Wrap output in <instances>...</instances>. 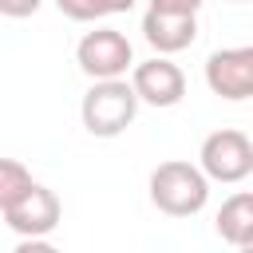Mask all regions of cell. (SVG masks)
Masks as SVG:
<instances>
[{"label":"cell","mask_w":253,"mask_h":253,"mask_svg":"<svg viewBox=\"0 0 253 253\" xmlns=\"http://www.w3.org/2000/svg\"><path fill=\"white\" fill-rule=\"evenodd\" d=\"M12 253H63V249H55L47 237H24V241H20Z\"/></svg>","instance_id":"14"},{"label":"cell","mask_w":253,"mask_h":253,"mask_svg":"<svg viewBox=\"0 0 253 253\" xmlns=\"http://www.w3.org/2000/svg\"><path fill=\"white\" fill-rule=\"evenodd\" d=\"M36 178H32V170L20 162V158H0V213L32 186Z\"/></svg>","instance_id":"11"},{"label":"cell","mask_w":253,"mask_h":253,"mask_svg":"<svg viewBox=\"0 0 253 253\" xmlns=\"http://www.w3.org/2000/svg\"><path fill=\"white\" fill-rule=\"evenodd\" d=\"M213 229L221 241H229L233 249H249L253 245V194L249 190H237L221 202L217 217H213Z\"/></svg>","instance_id":"9"},{"label":"cell","mask_w":253,"mask_h":253,"mask_svg":"<svg viewBox=\"0 0 253 253\" xmlns=\"http://www.w3.org/2000/svg\"><path fill=\"white\" fill-rule=\"evenodd\" d=\"M126 83H130L134 99L146 103V107H178L186 99V75L166 55H150V59L134 63Z\"/></svg>","instance_id":"5"},{"label":"cell","mask_w":253,"mask_h":253,"mask_svg":"<svg viewBox=\"0 0 253 253\" xmlns=\"http://www.w3.org/2000/svg\"><path fill=\"white\" fill-rule=\"evenodd\" d=\"M40 4H43V0H0V16H8V20H28V16L40 12Z\"/></svg>","instance_id":"12"},{"label":"cell","mask_w":253,"mask_h":253,"mask_svg":"<svg viewBox=\"0 0 253 253\" xmlns=\"http://www.w3.org/2000/svg\"><path fill=\"white\" fill-rule=\"evenodd\" d=\"M146 190H150V206H154L158 213H166V217H194V213H202L206 202H210V182H206V174H202L194 162H186V158H166V162H158V166L150 170Z\"/></svg>","instance_id":"1"},{"label":"cell","mask_w":253,"mask_h":253,"mask_svg":"<svg viewBox=\"0 0 253 253\" xmlns=\"http://www.w3.org/2000/svg\"><path fill=\"white\" fill-rule=\"evenodd\" d=\"M4 221H8V229L20 233V237H47V233L63 221V202H59V194H55L51 186L32 182V186L4 210Z\"/></svg>","instance_id":"6"},{"label":"cell","mask_w":253,"mask_h":253,"mask_svg":"<svg viewBox=\"0 0 253 253\" xmlns=\"http://www.w3.org/2000/svg\"><path fill=\"white\" fill-rule=\"evenodd\" d=\"M134 115H138V99L126 79L91 83L79 103V119H83L87 134H95V138H119L134 123Z\"/></svg>","instance_id":"2"},{"label":"cell","mask_w":253,"mask_h":253,"mask_svg":"<svg viewBox=\"0 0 253 253\" xmlns=\"http://www.w3.org/2000/svg\"><path fill=\"white\" fill-rule=\"evenodd\" d=\"M233 4H245V0H233Z\"/></svg>","instance_id":"15"},{"label":"cell","mask_w":253,"mask_h":253,"mask_svg":"<svg viewBox=\"0 0 253 253\" xmlns=\"http://www.w3.org/2000/svg\"><path fill=\"white\" fill-rule=\"evenodd\" d=\"M138 0H55V8L75 20V24H95L103 16H119V12H130Z\"/></svg>","instance_id":"10"},{"label":"cell","mask_w":253,"mask_h":253,"mask_svg":"<svg viewBox=\"0 0 253 253\" xmlns=\"http://www.w3.org/2000/svg\"><path fill=\"white\" fill-rule=\"evenodd\" d=\"M142 40L154 47V55H174L186 51L198 40V16H178V12H142Z\"/></svg>","instance_id":"8"},{"label":"cell","mask_w":253,"mask_h":253,"mask_svg":"<svg viewBox=\"0 0 253 253\" xmlns=\"http://www.w3.org/2000/svg\"><path fill=\"white\" fill-rule=\"evenodd\" d=\"M198 170L206 174V182H221V186H237L253 174V142L245 130L237 126H221L213 134L202 138L198 150Z\"/></svg>","instance_id":"3"},{"label":"cell","mask_w":253,"mask_h":253,"mask_svg":"<svg viewBox=\"0 0 253 253\" xmlns=\"http://www.w3.org/2000/svg\"><path fill=\"white\" fill-rule=\"evenodd\" d=\"M202 4L206 0H150L154 12H178V16H198Z\"/></svg>","instance_id":"13"},{"label":"cell","mask_w":253,"mask_h":253,"mask_svg":"<svg viewBox=\"0 0 253 253\" xmlns=\"http://www.w3.org/2000/svg\"><path fill=\"white\" fill-rule=\"evenodd\" d=\"M75 63L91 83L126 79V71L134 67V47L119 28H95L83 32V40L75 43Z\"/></svg>","instance_id":"4"},{"label":"cell","mask_w":253,"mask_h":253,"mask_svg":"<svg viewBox=\"0 0 253 253\" xmlns=\"http://www.w3.org/2000/svg\"><path fill=\"white\" fill-rule=\"evenodd\" d=\"M206 87L217 99L245 103L253 95V47L241 43V47L210 51V59H206Z\"/></svg>","instance_id":"7"}]
</instances>
